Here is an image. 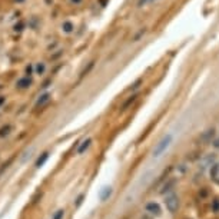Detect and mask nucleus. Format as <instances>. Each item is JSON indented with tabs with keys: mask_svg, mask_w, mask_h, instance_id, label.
Segmentation results:
<instances>
[{
	"mask_svg": "<svg viewBox=\"0 0 219 219\" xmlns=\"http://www.w3.org/2000/svg\"><path fill=\"white\" fill-rule=\"evenodd\" d=\"M149 2H150V0H139V2H137V7H143L145 5H148Z\"/></svg>",
	"mask_w": 219,
	"mask_h": 219,
	"instance_id": "412c9836",
	"label": "nucleus"
},
{
	"mask_svg": "<svg viewBox=\"0 0 219 219\" xmlns=\"http://www.w3.org/2000/svg\"><path fill=\"white\" fill-rule=\"evenodd\" d=\"M212 211H214V212H219V201L218 199H215L214 203H212Z\"/></svg>",
	"mask_w": 219,
	"mask_h": 219,
	"instance_id": "aec40b11",
	"label": "nucleus"
},
{
	"mask_svg": "<svg viewBox=\"0 0 219 219\" xmlns=\"http://www.w3.org/2000/svg\"><path fill=\"white\" fill-rule=\"evenodd\" d=\"M90 145H92V139H85V140L79 145V148H77V155H83L89 148H90Z\"/></svg>",
	"mask_w": 219,
	"mask_h": 219,
	"instance_id": "423d86ee",
	"label": "nucleus"
},
{
	"mask_svg": "<svg viewBox=\"0 0 219 219\" xmlns=\"http://www.w3.org/2000/svg\"><path fill=\"white\" fill-rule=\"evenodd\" d=\"M44 72H46V63L44 62H37L34 65V75L42 76V75H44Z\"/></svg>",
	"mask_w": 219,
	"mask_h": 219,
	"instance_id": "1a4fd4ad",
	"label": "nucleus"
},
{
	"mask_svg": "<svg viewBox=\"0 0 219 219\" xmlns=\"http://www.w3.org/2000/svg\"><path fill=\"white\" fill-rule=\"evenodd\" d=\"M214 133H215L214 129H211V130H206V133H203V135H202V140H203V142H208L209 139L214 136Z\"/></svg>",
	"mask_w": 219,
	"mask_h": 219,
	"instance_id": "ddd939ff",
	"label": "nucleus"
},
{
	"mask_svg": "<svg viewBox=\"0 0 219 219\" xmlns=\"http://www.w3.org/2000/svg\"><path fill=\"white\" fill-rule=\"evenodd\" d=\"M5 100H6V99H5V96H0V106H2V105L5 103Z\"/></svg>",
	"mask_w": 219,
	"mask_h": 219,
	"instance_id": "393cba45",
	"label": "nucleus"
},
{
	"mask_svg": "<svg viewBox=\"0 0 219 219\" xmlns=\"http://www.w3.org/2000/svg\"><path fill=\"white\" fill-rule=\"evenodd\" d=\"M63 215H65V211H63V209H60V211H57V212L55 214L53 219H63Z\"/></svg>",
	"mask_w": 219,
	"mask_h": 219,
	"instance_id": "6ab92c4d",
	"label": "nucleus"
},
{
	"mask_svg": "<svg viewBox=\"0 0 219 219\" xmlns=\"http://www.w3.org/2000/svg\"><path fill=\"white\" fill-rule=\"evenodd\" d=\"M165 203H166V208L169 211L170 214H173L178 211V206H179V201H178V196L176 195H169V196H166L165 199Z\"/></svg>",
	"mask_w": 219,
	"mask_h": 219,
	"instance_id": "f03ea898",
	"label": "nucleus"
},
{
	"mask_svg": "<svg viewBox=\"0 0 219 219\" xmlns=\"http://www.w3.org/2000/svg\"><path fill=\"white\" fill-rule=\"evenodd\" d=\"M69 2H70L72 5H75V6H76V5H80V3H82L83 0H69Z\"/></svg>",
	"mask_w": 219,
	"mask_h": 219,
	"instance_id": "b1692460",
	"label": "nucleus"
},
{
	"mask_svg": "<svg viewBox=\"0 0 219 219\" xmlns=\"http://www.w3.org/2000/svg\"><path fill=\"white\" fill-rule=\"evenodd\" d=\"M33 73H34V65H27L26 69H24V75L26 76H32Z\"/></svg>",
	"mask_w": 219,
	"mask_h": 219,
	"instance_id": "2eb2a0df",
	"label": "nucleus"
},
{
	"mask_svg": "<svg viewBox=\"0 0 219 219\" xmlns=\"http://www.w3.org/2000/svg\"><path fill=\"white\" fill-rule=\"evenodd\" d=\"M50 98H52V95H50L49 92H46V93L40 95V96H39V99L36 100V108H42L43 105H46L47 102H49Z\"/></svg>",
	"mask_w": 219,
	"mask_h": 219,
	"instance_id": "39448f33",
	"label": "nucleus"
},
{
	"mask_svg": "<svg viewBox=\"0 0 219 219\" xmlns=\"http://www.w3.org/2000/svg\"><path fill=\"white\" fill-rule=\"evenodd\" d=\"M145 33H146V29H140V30H139V32H137L136 34L133 36V39H132V40H133V42H137V40H139V39L142 37V36L145 34Z\"/></svg>",
	"mask_w": 219,
	"mask_h": 219,
	"instance_id": "dca6fc26",
	"label": "nucleus"
},
{
	"mask_svg": "<svg viewBox=\"0 0 219 219\" xmlns=\"http://www.w3.org/2000/svg\"><path fill=\"white\" fill-rule=\"evenodd\" d=\"M93 66H95V62H90V63H89V65H88V67H85V69H83V70H82V73H80V77L86 76V75H88L89 72H90V70H92V69H93Z\"/></svg>",
	"mask_w": 219,
	"mask_h": 219,
	"instance_id": "4468645a",
	"label": "nucleus"
},
{
	"mask_svg": "<svg viewBox=\"0 0 219 219\" xmlns=\"http://www.w3.org/2000/svg\"><path fill=\"white\" fill-rule=\"evenodd\" d=\"M140 85H142V79H137L136 82L130 86V90H136V89H139V86H140Z\"/></svg>",
	"mask_w": 219,
	"mask_h": 219,
	"instance_id": "f3484780",
	"label": "nucleus"
},
{
	"mask_svg": "<svg viewBox=\"0 0 219 219\" xmlns=\"http://www.w3.org/2000/svg\"><path fill=\"white\" fill-rule=\"evenodd\" d=\"M136 99H137V95H132L130 98H129V99H127V100L125 102V103L122 105V110H126L132 103H133V102H135V100H136Z\"/></svg>",
	"mask_w": 219,
	"mask_h": 219,
	"instance_id": "9b49d317",
	"label": "nucleus"
},
{
	"mask_svg": "<svg viewBox=\"0 0 219 219\" xmlns=\"http://www.w3.org/2000/svg\"><path fill=\"white\" fill-rule=\"evenodd\" d=\"M47 159H49V152H44V153H42L37 158V160H36L34 166H36V168H42V166L46 163V160H47Z\"/></svg>",
	"mask_w": 219,
	"mask_h": 219,
	"instance_id": "9d476101",
	"label": "nucleus"
},
{
	"mask_svg": "<svg viewBox=\"0 0 219 219\" xmlns=\"http://www.w3.org/2000/svg\"><path fill=\"white\" fill-rule=\"evenodd\" d=\"M214 145H215V148H219V139H218V140H216V142L214 143Z\"/></svg>",
	"mask_w": 219,
	"mask_h": 219,
	"instance_id": "bb28decb",
	"label": "nucleus"
},
{
	"mask_svg": "<svg viewBox=\"0 0 219 219\" xmlns=\"http://www.w3.org/2000/svg\"><path fill=\"white\" fill-rule=\"evenodd\" d=\"M82 201H83V195H80V196L77 198V201H76V206H80V203H82Z\"/></svg>",
	"mask_w": 219,
	"mask_h": 219,
	"instance_id": "5701e85b",
	"label": "nucleus"
},
{
	"mask_svg": "<svg viewBox=\"0 0 219 219\" xmlns=\"http://www.w3.org/2000/svg\"><path fill=\"white\" fill-rule=\"evenodd\" d=\"M150 2H156V0H150Z\"/></svg>",
	"mask_w": 219,
	"mask_h": 219,
	"instance_id": "cd10ccee",
	"label": "nucleus"
},
{
	"mask_svg": "<svg viewBox=\"0 0 219 219\" xmlns=\"http://www.w3.org/2000/svg\"><path fill=\"white\" fill-rule=\"evenodd\" d=\"M10 130H11V126L10 125H5L3 127H0V137L7 136V135L10 133Z\"/></svg>",
	"mask_w": 219,
	"mask_h": 219,
	"instance_id": "f8f14e48",
	"label": "nucleus"
},
{
	"mask_svg": "<svg viewBox=\"0 0 219 219\" xmlns=\"http://www.w3.org/2000/svg\"><path fill=\"white\" fill-rule=\"evenodd\" d=\"M23 29H24V23L23 22H19V23L14 24V30H16V32H22Z\"/></svg>",
	"mask_w": 219,
	"mask_h": 219,
	"instance_id": "a211bd4d",
	"label": "nucleus"
},
{
	"mask_svg": "<svg viewBox=\"0 0 219 219\" xmlns=\"http://www.w3.org/2000/svg\"><path fill=\"white\" fill-rule=\"evenodd\" d=\"M112 192H113L112 186H103L100 191H99V199H100L102 202L108 201V199L110 198V195H112Z\"/></svg>",
	"mask_w": 219,
	"mask_h": 219,
	"instance_id": "20e7f679",
	"label": "nucleus"
},
{
	"mask_svg": "<svg viewBox=\"0 0 219 219\" xmlns=\"http://www.w3.org/2000/svg\"><path fill=\"white\" fill-rule=\"evenodd\" d=\"M32 85H33V80H32V77L30 76H22L16 80V88L20 89V90H26V89H29Z\"/></svg>",
	"mask_w": 219,
	"mask_h": 219,
	"instance_id": "7ed1b4c3",
	"label": "nucleus"
},
{
	"mask_svg": "<svg viewBox=\"0 0 219 219\" xmlns=\"http://www.w3.org/2000/svg\"><path fill=\"white\" fill-rule=\"evenodd\" d=\"M172 139H173V136H172L170 133L165 135V136L159 140V143H156L153 152H152V156H153V158H159L162 153H165V152H166V149L169 148V145L172 143Z\"/></svg>",
	"mask_w": 219,
	"mask_h": 219,
	"instance_id": "f257e3e1",
	"label": "nucleus"
},
{
	"mask_svg": "<svg viewBox=\"0 0 219 219\" xmlns=\"http://www.w3.org/2000/svg\"><path fill=\"white\" fill-rule=\"evenodd\" d=\"M26 0H14V3H24Z\"/></svg>",
	"mask_w": 219,
	"mask_h": 219,
	"instance_id": "a878e982",
	"label": "nucleus"
},
{
	"mask_svg": "<svg viewBox=\"0 0 219 219\" xmlns=\"http://www.w3.org/2000/svg\"><path fill=\"white\" fill-rule=\"evenodd\" d=\"M62 32L66 33V34H70L73 30H75V24L70 22V20H65V22L62 23Z\"/></svg>",
	"mask_w": 219,
	"mask_h": 219,
	"instance_id": "0eeeda50",
	"label": "nucleus"
},
{
	"mask_svg": "<svg viewBox=\"0 0 219 219\" xmlns=\"http://www.w3.org/2000/svg\"><path fill=\"white\" fill-rule=\"evenodd\" d=\"M218 169H219V166L218 165H214V168H212V169H211V175H216V173H218Z\"/></svg>",
	"mask_w": 219,
	"mask_h": 219,
	"instance_id": "4be33fe9",
	"label": "nucleus"
},
{
	"mask_svg": "<svg viewBox=\"0 0 219 219\" xmlns=\"http://www.w3.org/2000/svg\"><path fill=\"white\" fill-rule=\"evenodd\" d=\"M146 211L150 212V214H153V215H160V206L155 202L148 203V205H146Z\"/></svg>",
	"mask_w": 219,
	"mask_h": 219,
	"instance_id": "6e6552de",
	"label": "nucleus"
}]
</instances>
